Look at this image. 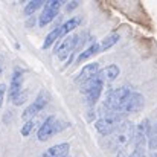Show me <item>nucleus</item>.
<instances>
[{"instance_id":"15","label":"nucleus","mask_w":157,"mask_h":157,"mask_svg":"<svg viewBox=\"0 0 157 157\" xmlns=\"http://www.w3.org/2000/svg\"><path fill=\"white\" fill-rule=\"evenodd\" d=\"M119 34H110V35H107L105 38H102V41L99 43V52H104V51H108L110 48H113L117 41H119Z\"/></svg>"},{"instance_id":"12","label":"nucleus","mask_w":157,"mask_h":157,"mask_svg":"<svg viewBox=\"0 0 157 157\" xmlns=\"http://www.w3.org/2000/svg\"><path fill=\"white\" fill-rule=\"evenodd\" d=\"M69 151H70V145L67 142H64V144H58V145H53L51 148H48L41 154V157H67Z\"/></svg>"},{"instance_id":"28","label":"nucleus","mask_w":157,"mask_h":157,"mask_svg":"<svg viewBox=\"0 0 157 157\" xmlns=\"http://www.w3.org/2000/svg\"><path fill=\"white\" fill-rule=\"evenodd\" d=\"M0 73H2V67H0Z\"/></svg>"},{"instance_id":"10","label":"nucleus","mask_w":157,"mask_h":157,"mask_svg":"<svg viewBox=\"0 0 157 157\" xmlns=\"http://www.w3.org/2000/svg\"><path fill=\"white\" fill-rule=\"evenodd\" d=\"M21 89H23V70L20 67H15L14 73L11 76V86H9V90H8L9 99L14 101L21 93Z\"/></svg>"},{"instance_id":"23","label":"nucleus","mask_w":157,"mask_h":157,"mask_svg":"<svg viewBox=\"0 0 157 157\" xmlns=\"http://www.w3.org/2000/svg\"><path fill=\"white\" fill-rule=\"evenodd\" d=\"M5 93H6V86H5V84H0V108H2V105H3Z\"/></svg>"},{"instance_id":"17","label":"nucleus","mask_w":157,"mask_h":157,"mask_svg":"<svg viewBox=\"0 0 157 157\" xmlns=\"http://www.w3.org/2000/svg\"><path fill=\"white\" fill-rule=\"evenodd\" d=\"M41 6H44L43 0H31V2H28V5L25 6V15H32Z\"/></svg>"},{"instance_id":"19","label":"nucleus","mask_w":157,"mask_h":157,"mask_svg":"<svg viewBox=\"0 0 157 157\" xmlns=\"http://www.w3.org/2000/svg\"><path fill=\"white\" fill-rule=\"evenodd\" d=\"M148 147H150V150H153V151H156L157 150V124L154 127H151V130H150V134H148Z\"/></svg>"},{"instance_id":"6","label":"nucleus","mask_w":157,"mask_h":157,"mask_svg":"<svg viewBox=\"0 0 157 157\" xmlns=\"http://www.w3.org/2000/svg\"><path fill=\"white\" fill-rule=\"evenodd\" d=\"M144 102H145V99H144V96H142L140 93L131 92L130 96H128V98L125 99V102L122 104V107L117 110V113H119L122 117H125V116L130 114V113L139 111V110L144 107Z\"/></svg>"},{"instance_id":"13","label":"nucleus","mask_w":157,"mask_h":157,"mask_svg":"<svg viewBox=\"0 0 157 157\" xmlns=\"http://www.w3.org/2000/svg\"><path fill=\"white\" fill-rule=\"evenodd\" d=\"M79 23H81V17H72V18H69L67 21H64V23L59 26V37H58V41H59V38H64L69 32H72L76 26H79Z\"/></svg>"},{"instance_id":"11","label":"nucleus","mask_w":157,"mask_h":157,"mask_svg":"<svg viewBox=\"0 0 157 157\" xmlns=\"http://www.w3.org/2000/svg\"><path fill=\"white\" fill-rule=\"evenodd\" d=\"M98 73H99V64H98V63H90V64H86V66L81 69V72L78 73V76L75 78V81H76L78 84H84L86 81L92 79V78L96 76Z\"/></svg>"},{"instance_id":"27","label":"nucleus","mask_w":157,"mask_h":157,"mask_svg":"<svg viewBox=\"0 0 157 157\" xmlns=\"http://www.w3.org/2000/svg\"><path fill=\"white\" fill-rule=\"evenodd\" d=\"M151 157H157V153H154V154H153V156H151Z\"/></svg>"},{"instance_id":"21","label":"nucleus","mask_w":157,"mask_h":157,"mask_svg":"<svg viewBox=\"0 0 157 157\" xmlns=\"http://www.w3.org/2000/svg\"><path fill=\"white\" fill-rule=\"evenodd\" d=\"M26 96H28V93H26V92H25V93L21 92V93H20V95H18V96H17L14 101H12V104H14V105H21L25 101H26Z\"/></svg>"},{"instance_id":"14","label":"nucleus","mask_w":157,"mask_h":157,"mask_svg":"<svg viewBox=\"0 0 157 157\" xmlns=\"http://www.w3.org/2000/svg\"><path fill=\"white\" fill-rule=\"evenodd\" d=\"M119 73H121V70H119V67L116 66V64H108L107 67H104L102 70H99V76L102 78V81H114L117 76H119Z\"/></svg>"},{"instance_id":"5","label":"nucleus","mask_w":157,"mask_h":157,"mask_svg":"<svg viewBox=\"0 0 157 157\" xmlns=\"http://www.w3.org/2000/svg\"><path fill=\"white\" fill-rule=\"evenodd\" d=\"M63 127L59 125V121L56 119V116H49L40 127L38 133H37V137L40 142H46L48 139H51L53 134H56L58 131H61Z\"/></svg>"},{"instance_id":"2","label":"nucleus","mask_w":157,"mask_h":157,"mask_svg":"<svg viewBox=\"0 0 157 157\" xmlns=\"http://www.w3.org/2000/svg\"><path fill=\"white\" fill-rule=\"evenodd\" d=\"M134 125L128 121H124L117 125V128L110 134V147L122 151L134 137Z\"/></svg>"},{"instance_id":"24","label":"nucleus","mask_w":157,"mask_h":157,"mask_svg":"<svg viewBox=\"0 0 157 157\" xmlns=\"http://www.w3.org/2000/svg\"><path fill=\"white\" fill-rule=\"evenodd\" d=\"M78 5H79L78 2H73V3H67V6H66V11H67V12H70V11H73V9H75V8H76Z\"/></svg>"},{"instance_id":"7","label":"nucleus","mask_w":157,"mask_h":157,"mask_svg":"<svg viewBox=\"0 0 157 157\" xmlns=\"http://www.w3.org/2000/svg\"><path fill=\"white\" fill-rule=\"evenodd\" d=\"M48 102H49V93H48L46 90H41V92L38 93V96L35 98V101H34L32 104L29 105V107L21 113V117L26 119V121L32 119L37 113H40V111L48 105Z\"/></svg>"},{"instance_id":"20","label":"nucleus","mask_w":157,"mask_h":157,"mask_svg":"<svg viewBox=\"0 0 157 157\" xmlns=\"http://www.w3.org/2000/svg\"><path fill=\"white\" fill-rule=\"evenodd\" d=\"M34 127H35V121L34 119H29V121H26V124H23V127H21V130H20V133H21V136H29L31 134V131L34 130Z\"/></svg>"},{"instance_id":"18","label":"nucleus","mask_w":157,"mask_h":157,"mask_svg":"<svg viewBox=\"0 0 157 157\" xmlns=\"http://www.w3.org/2000/svg\"><path fill=\"white\" fill-rule=\"evenodd\" d=\"M58 37H59V26H58V28H55L52 32H49V34H48V37L44 38V43H43V49L51 48L55 41H58Z\"/></svg>"},{"instance_id":"26","label":"nucleus","mask_w":157,"mask_h":157,"mask_svg":"<svg viewBox=\"0 0 157 157\" xmlns=\"http://www.w3.org/2000/svg\"><path fill=\"white\" fill-rule=\"evenodd\" d=\"M2 61H3V56H2V55H0V64H2Z\"/></svg>"},{"instance_id":"22","label":"nucleus","mask_w":157,"mask_h":157,"mask_svg":"<svg viewBox=\"0 0 157 157\" xmlns=\"http://www.w3.org/2000/svg\"><path fill=\"white\" fill-rule=\"evenodd\" d=\"M128 157H147L145 156V148H134L133 153Z\"/></svg>"},{"instance_id":"1","label":"nucleus","mask_w":157,"mask_h":157,"mask_svg":"<svg viewBox=\"0 0 157 157\" xmlns=\"http://www.w3.org/2000/svg\"><path fill=\"white\" fill-rule=\"evenodd\" d=\"M131 90L124 86V87H117V89H111L107 92L105 95V99H104V104H102V108H101V116L104 114H108V113H114L117 111L122 104L125 102V99L130 96Z\"/></svg>"},{"instance_id":"9","label":"nucleus","mask_w":157,"mask_h":157,"mask_svg":"<svg viewBox=\"0 0 157 157\" xmlns=\"http://www.w3.org/2000/svg\"><path fill=\"white\" fill-rule=\"evenodd\" d=\"M151 125L148 119H144L136 128H134V148H145V144L148 142V134H150Z\"/></svg>"},{"instance_id":"25","label":"nucleus","mask_w":157,"mask_h":157,"mask_svg":"<svg viewBox=\"0 0 157 157\" xmlns=\"http://www.w3.org/2000/svg\"><path fill=\"white\" fill-rule=\"evenodd\" d=\"M116 157H128V156H127V154H125L124 151H119V153H117V156H116Z\"/></svg>"},{"instance_id":"4","label":"nucleus","mask_w":157,"mask_h":157,"mask_svg":"<svg viewBox=\"0 0 157 157\" xmlns=\"http://www.w3.org/2000/svg\"><path fill=\"white\" fill-rule=\"evenodd\" d=\"M78 41H79V35H72V37L64 38V40L59 43V46L55 49V55L59 58V61H64V59L69 56V63H67L66 66L72 64L73 55L78 51Z\"/></svg>"},{"instance_id":"8","label":"nucleus","mask_w":157,"mask_h":157,"mask_svg":"<svg viewBox=\"0 0 157 157\" xmlns=\"http://www.w3.org/2000/svg\"><path fill=\"white\" fill-rule=\"evenodd\" d=\"M61 6H63V2H59V0L46 2L44 6H43V11H41V14H40L38 25H40V26H48L53 18L56 17V14L59 12Z\"/></svg>"},{"instance_id":"3","label":"nucleus","mask_w":157,"mask_h":157,"mask_svg":"<svg viewBox=\"0 0 157 157\" xmlns=\"http://www.w3.org/2000/svg\"><path fill=\"white\" fill-rule=\"evenodd\" d=\"M102 89H104V81L102 78L99 76V73L96 76H93L92 79L86 81L84 84H81V93L86 95V102L89 105H95L98 102L101 93H102Z\"/></svg>"},{"instance_id":"16","label":"nucleus","mask_w":157,"mask_h":157,"mask_svg":"<svg viewBox=\"0 0 157 157\" xmlns=\"http://www.w3.org/2000/svg\"><path fill=\"white\" fill-rule=\"evenodd\" d=\"M99 52V43H92L86 51H82V52L78 55V58H76V63H82V61H86V59H89L90 56H93V55H96V53Z\"/></svg>"}]
</instances>
